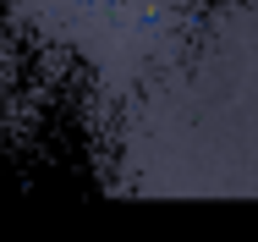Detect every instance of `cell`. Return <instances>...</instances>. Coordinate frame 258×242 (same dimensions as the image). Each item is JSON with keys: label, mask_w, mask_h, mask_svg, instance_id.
I'll return each instance as SVG.
<instances>
[{"label": "cell", "mask_w": 258, "mask_h": 242, "mask_svg": "<svg viewBox=\"0 0 258 242\" xmlns=\"http://www.w3.org/2000/svg\"><path fill=\"white\" fill-rule=\"evenodd\" d=\"M176 66H187V149L165 187L258 198V0H231Z\"/></svg>", "instance_id": "1"}, {"label": "cell", "mask_w": 258, "mask_h": 242, "mask_svg": "<svg viewBox=\"0 0 258 242\" xmlns=\"http://www.w3.org/2000/svg\"><path fill=\"white\" fill-rule=\"evenodd\" d=\"M28 28L99 72L104 88L170 77L198 33V0H17Z\"/></svg>", "instance_id": "2"}]
</instances>
